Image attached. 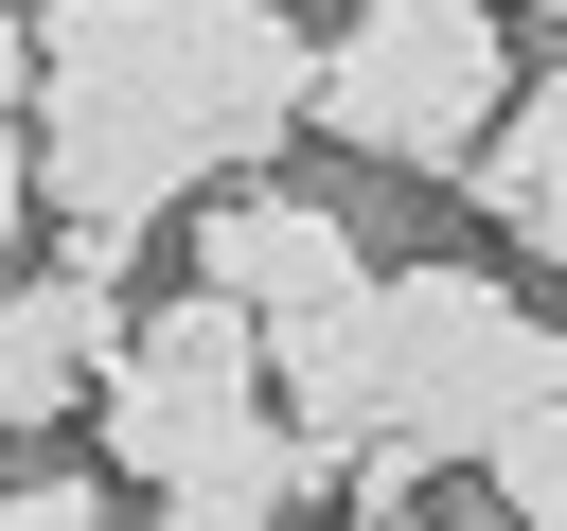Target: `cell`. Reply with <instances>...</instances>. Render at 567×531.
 <instances>
[{
  "mask_svg": "<svg viewBox=\"0 0 567 531\" xmlns=\"http://www.w3.org/2000/svg\"><path fill=\"white\" fill-rule=\"evenodd\" d=\"M532 407H549V319L496 266H390V301H372V442L478 478Z\"/></svg>",
  "mask_w": 567,
  "mask_h": 531,
  "instance_id": "cell-2",
  "label": "cell"
},
{
  "mask_svg": "<svg viewBox=\"0 0 567 531\" xmlns=\"http://www.w3.org/2000/svg\"><path fill=\"white\" fill-rule=\"evenodd\" d=\"M266 372H284V336L248 319V301H213V283H177L142 336H124V372H106V407H89V460L159 513V496H213L284 407H266Z\"/></svg>",
  "mask_w": 567,
  "mask_h": 531,
  "instance_id": "cell-4",
  "label": "cell"
},
{
  "mask_svg": "<svg viewBox=\"0 0 567 531\" xmlns=\"http://www.w3.org/2000/svg\"><path fill=\"white\" fill-rule=\"evenodd\" d=\"M461 195H478V212H496V230H514L532 266H567V53H549V71L514 88V124H496V159H478Z\"/></svg>",
  "mask_w": 567,
  "mask_h": 531,
  "instance_id": "cell-8",
  "label": "cell"
},
{
  "mask_svg": "<svg viewBox=\"0 0 567 531\" xmlns=\"http://www.w3.org/2000/svg\"><path fill=\"white\" fill-rule=\"evenodd\" d=\"M319 53L284 0H35L18 18V106H124L159 142H195L213 177L284 159V124H319Z\"/></svg>",
  "mask_w": 567,
  "mask_h": 531,
  "instance_id": "cell-1",
  "label": "cell"
},
{
  "mask_svg": "<svg viewBox=\"0 0 567 531\" xmlns=\"http://www.w3.org/2000/svg\"><path fill=\"white\" fill-rule=\"evenodd\" d=\"M514 18H567V0H514Z\"/></svg>",
  "mask_w": 567,
  "mask_h": 531,
  "instance_id": "cell-12",
  "label": "cell"
},
{
  "mask_svg": "<svg viewBox=\"0 0 567 531\" xmlns=\"http://www.w3.org/2000/svg\"><path fill=\"white\" fill-rule=\"evenodd\" d=\"M514 0H354L337 53H319V124L354 159H425V177H478L496 124H514Z\"/></svg>",
  "mask_w": 567,
  "mask_h": 531,
  "instance_id": "cell-3",
  "label": "cell"
},
{
  "mask_svg": "<svg viewBox=\"0 0 567 531\" xmlns=\"http://www.w3.org/2000/svg\"><path fill=\"white\" fill-rule=\"evenodd\" d=\"M195 283L248 301L266 336H337V319H372L390 266H372V230H354L337 195H266V177H248V195L195 212Z\"/></svg>",
  "mask_w": 567,
  "mask_h": 531,
  "instance_id": "cell-5",
  "label": "cell"
},
{
  "mask_svg": "<svg viewBox=\"0 0 567 531\" xmlns=\"http://www.w3.org/2000/svg\"><path fill=\"white\" fill-rule=\"evenodd\" d=\"M549 407H567V319H549Z\"/></svg>",
  "mask_w": 567,
  "mask_h": 531,
  "instance_id": "cell-11",
  "label": "cell"
},
{
  "mask_svg": "<svg viewBox=\"0 0 567 531\" xmlns=\"http://www.w3.org/2000/svg\"><path fill=\"white\" fill-rule=\"evenodd\" d=\"M142 531H284V513H248V496H159Z\"/></svg>",
  "mask_w": 567,
  "mask_h": 531,
  "instance_id": "cell-10",
  "label": "cell"
},
{
  "mask_svg": "<svg viewBox=\"0 0 567 531\" xmlns=\"http://www.w3.org/2000/svg\"><path fill=\"white\" fill-rule=\"evenodd\" d=\"M106 496H124V478H106V460H35V478H18V513H0V531H106Z\"/></svg>",
  "mask_w": 567,
  "mask_h": 531,
  "instance_id": "cell-9",
  "label": "cell"
},
{
  "mask_svg": "<svg viewBox=\"0 0 567 531\" xmlns=\"http://www.w3.org/2000/svg\"><path fill=\"white\" fill-rule=\"evenodd\" d=\"M18 159H35V212L106 230V248H142L159 212H213V159L159 142V124H124V106H18Z\"/></svg>",
  "mask_w": 567,
  "mask_h": 531,
  "instance_id": "cell-7",
  "label": "cell"
},
{
  "mask_svg": "<svg viewBox=\"0 0 567 531\" xmlns=\"http://www.w3.org/2000/svg\"><path fill=\"white\" fill-rule=\"evenodd\" d=\"M124 266L142 248H106V230H53V266L0 301V425L18 442H53V425H89L106 407V372H124Z\"/></svg>",
  "mask_w": 567,
  "mask_h": 531,
  "instance_id": "cell-6",
  "label": "cell"
},
{
  "mask_svg": "<svg viewBox=\"0 0 567 531\" xmlns=\"http://www.w3.org/2000/svg\"><path fill=\"white\" fill-rule=\"evenodd\" d=\"M337 531H372V513H337Z\"/></svg>",
  "mask_w": 567,
  "mask_h": 531,
  "instance_id": "cell-13",
  "label": "cell"
}]
</instances>
